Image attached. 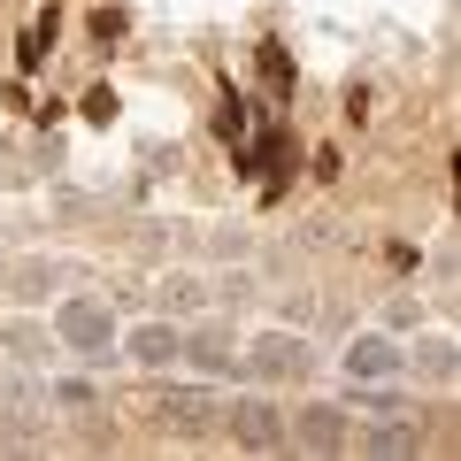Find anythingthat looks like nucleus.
I'll return each mask as SVG.
<instances>
[{
    "mask_svg": "<svg viewBox=\"0 0 461 461\" xmlns=\"http://www.w3.org/2000/svg\"><path fill=\"white\" fill-rule=\"evenodd\" d=\"M346 377H362V384L400 377V346L393 339H354V346H346Z\"/></svg>",
    "mask_w": 461,
    "mask_h": 461,
    "instance_id": "nucleus-4",
    "label": "nucleus"
},
{
    "mask_svg": "<svg viewBox=\"0 0 461 461\" xmlns=\"http://www.w3.org/2000/svg\"><path fill=\"white\" fill-rule=\"evenodd\" d=\"M162 423H169V430H208L215 408H208L200 393H169V400H162Z\"/></svg>",
    "mask_w": 461,
    "mask_h": 461,
    "instance_id": "nucleus-10",
    "label": "nucleus"
},
{
    "mask_svg": "<svg viewBox=\"0 0 461 461\" xmlns=\"http://www.w3.org/2000/svg\"><path fill=\"white\" fill-rule=\"evenodd\" d=\"M85 115H93V123H108V115H115V93H108V85H93V93H85Z\"/></svg>",
    "mask_w": 461,
    "mask_h": 461,
    "instance_id": "nucleus-13",
    "label": "nucleus"
},
{
    "mask_svg": "<svg viewBox=\"0 0 461 461\" xmlns=\"http://www.w3.org/2000/svg\"><path fill=\"white\" fill-rule=\"evenodd\" d=\"M54 32H62V16H54V8H39V16H32V32L16 39V62H23V69H47V54H54Z\"/></svg>",
    "mask_w": 461,
    "mask_h": 461,
    "instance_id": "nucleus-8",
    "label": "nucleus"
},
{
    "mask_svg": "<svg viewBox=\"0 0 461 461\" xmlns=\"http://www.w3.org/2000/svg\"><path fill=\"white\" fill-rule=\"evenodd\" d=\"M215 139L239 154V169H247V147H254V100L247 93H223V100H215Z\"/></svg>",
    "mask_w": 461,
    "mask_h": 461,
    "instance_id": "nucleus-3",
    "label": "nucleus"
},
{
    "mask_svg": "<svg viewBox=\"0 0 461 461\" xmlns=\"http://www.w3.org/2000/svg\"><path fill=\"white\" fill-rule=\"evenodd\" d=\"M362 446L369 454H415V446H423V423H377Z\"/></svg>",
    "mask_w": 461,
    "mask_h": 461,
    "instance_id": "nucleus-12",
    "label": "nucleus"
},
{
    "mask_svg": "<svg viewBox=\"0 0 461 461\" xmlns=\"http://www.w3.org/2000/svg\"><path fill=\"white\" fill-rule=\"evenodd\" d=\"M254 62H262V85H269V93L293 100V54H285L277 39H262V47H254Z\"/></svg>",
    "mask_w": 461,
    "mask_h": 461,
    "instance_id": "nucleus-11",
    "label": "nucleus"
},
{
    "mask_svg": "<svg viewBox=\"0 0 461 461\" xmlns=\"http://www.w3.org/2000/svg\"><path fill=\"white\" fill-rule=\"evenodd\" d=\"M223 415H230V438L247 446V454H277L285 446V415L269 408V400H230Z\"/></svg>",
    "mask_w": 461,
    "mask_h": 461,
    "instance_id": "nucleus-2",
    "label": "nucleus"
},
{
    "mask_svg": "<svg viewBox=\"0 0 461 461\" xmlns=\"http://www.w3.org/2000/svg\"><path fill=\"white\" fill-rule=\"evenodd\" d=\"M54 323H62V339L77 346L85 362H100V354L115 346V323H108V308H100V300H62V315H54Z\"/></svg>",
    "mask_w": 461,
    "mask_h": 461,
    "instance_id": "nucleus-1",
    "label": "nucleus"
},
{
    "mask_svg": "<svg viewBox=\"0 0 461 461\" xmlns=\"http://www.w3.org/2000/svg\"><path fill=\"white\" fill-rule=\"evenodd\" d=\"M131 362H139V369H169V362H177V330H169V323L131 330Z\"/></svg>",
    "mask_w": 461,
    "mask_h": 461,
    "instance_id": "nucleus-6",
    "label": "nucleus"
},
{
    "mask_svg": "<svg viewBox=\"0 0 461 461\" xmlns=\"http://www.w3.org/2000/svg\"><path fill=\"white\" fill-rule=\"evenodd\" d=\"M300 446L339 454V446H346V415H339V408H308V415H300Z\"/></svg>",
    "mask_w": 461,
    "mask_h": 461,
    "instance_id": "nucleus-7",
    "label": "nucleus"
},
{
    "mask_svg": "<svg viewBox=\"0 0 461 461\" xmlns=\"http://www.w3.org/2000/svg\"><path fill=\"white\" fill-rule=\"evenodd\" d=\"M254 369H262V377H300V369H308V339H262L254 346Z\"/></svg>",
    "mask_w": 461,
    "mask_h": 461,
    "instance_id": "nucleus-5",
    "label": "nucleus"
},
{
    "mask_svg": "<svg viewBox=\"0 0 461 461\" xmlns=\"http://www.w3.org/2000/svg\"><path fill=\"white\" fill-rule=\"evenodd\" d=\"M177 354H193V362L200 369H230V362H239V354H230V330H193V339H177Z\"/></svg>",
    "mask_w": 461,
    "mask_h": 461,
    "instance_id": "nucleus-9",
    "label": "nucleus"
}]
</instances>
